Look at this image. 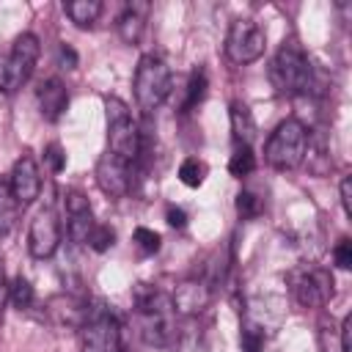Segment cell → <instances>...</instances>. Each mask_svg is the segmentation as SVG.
I'll return each instance as SVG.
<instances>
[{"instance_id": "1", "label": "cell", "mask_w": 352, "mask_h": 352, "mask_svg": "<svg viewBox=\"0 0 352 352\" xmlns=\"http://www.w3.org/2000/svg\"><path fill=\"white\" fill-rule=\"evenodd\" d=\"M135 322L148 346H168L176 336V308L170 294L140 283L135 292Z\"/></svg>"}, {"instance_id": "2", "label": "cell", "mask_w": 352, "mask_h": 352, "mask_svg": "<svg viewBox=\"0 0 352 352\" xmlns=\"http://www.w3.org/2000/svg\"><path fill=\"white\" fill-rule=\"evenodd\" d=\"M270 80H272L275 91L283 96H302L311 88L314 69L297 41H286L275 52V58L270 63Z\"/></svg>"}, {"instance_id": "3", "label": "cell", "mask_w": 352, "mask_h": 352, "mask_svg": "<svg viewBox=\"0 0 352 352\" xmlns=\"http://www.w3.org/2000/svg\"><path fill=\"white\" fill-rule=\"evenodd\" d=\"M308 129L297 118H286L275 126V132L264 143V160L275 170H294L305 160Z\"/></svg>"}, {"instance_id": "4", "label": "cell", "mask_w": 352, "mask_h": 352, "mask_svg": "<svg viewBox=\"0 0 352 352\" xmlns=\"http://www.w3.org/2000/svg\"><path fill=\"white\" fill-rule=\"evenodd\" d=\"M104 110H107V151L116 154L118 160L135 165L140 160L143 132L138 129L129 107L118 96H107L104 99Z\"/></svg>"}, {"instance_id": "5", "label": "cell", "mask_w": 352, "mask_h": 352, "mask_svg": "<svg viewBox=\"0 0 352 352\" xmlns=\"http://www.w3.org/2000/svg\"><path fill=\"white\" fill-rule=\"evenodd\" d=\"M170 85H173L170 66L160 55H143L138 60L132 88H135V102L143 113H154L168 99Z\"/></svg>"}, {"instance_id": "6", "label": "cell", "mask_w": 352, "mask_h": 352, "mask_svg": "<svg viewBox=\"0 0 352 352\" xmlns=\"http://www.w3.org/2000/svg\"><path fill=\"white\" fill-rule=\"evenodd\" d=\"M80 349L82 352H124L121 324L113 311L91 308L80 324Z\"/></svg>"}, {"instance_id": "7", "label": "cell", "mask_w": 352, "mask_h": 352, "mask_svg": "<svg viewBox=\"0 0 352 352\" xmlns=\"http://www.w3.org/2000/svg\"><path fill=\"white\" fill-rule=\"evenodd\" d=\"M289 286H292V294L294 300L302 305V308H322L333 300L336 294V280L327 270L322 267H311V264H302L297 267L292 275H289Z\"/></svg>"}, {"instance_id": "8", "label": "cell", "mask_w": 352, "mask_h": 352, "mask_svg": "<svg viewBox=\"0 0 352 352\" xmlns=\"http://www.w3.org/2000/svg\"><path fill=\"white\" fill-rule=\"evenodd\" d=\"M264 47H267V33L258 22L248 16H239L231 22L226 36V55L231 63H239V66L253 63L264 55Z\"/></svg>"}, {"instance_id": "9", "label": "cell", "mask_w": 352, "mask_h": 352, "mask_svg": "<svg viewBox=\"0 0 352 352\" xmlns=\"http://www.w3.org/2000/svg\"><path fill=\"white\" fill-rule=\"evenodd\" d=\"M38 52H41V44L33 33H22L14 38V47L6 55V94H14L30 80Z\"/></svg>"}, {"instance_id": "10", "label": "cell", "mask_w": 352, "mask_h": 352, "mask_svg": "<svg viewBox=\"0 0 352 352\" xmlns=\"http://www.w3.org/2000/svg\"><path fill=\"white\" fill-rule=\"evenodd\" d=\"M60 220L52 209H41L28 231V250L33 258H50L60 248Z\"/></svg>"}, {"instance_id": "11", "label": "cell", "mask_w": 352, "mask_h": 352, "mask_svg": "<svg viewBox=\"0 0 352 352\" xmlns=\"http://www.w3.org/2000/svg\"><path fill=\"white\" fill-rule=\"evenodd\" d=\"M96 184L110 198H124L132 190V165L116 154H102L96 162Z\"/></svg>"}, {"instance_id": "12", "label": "cell", "mask_w": 352, "mask_h": 352, "mask_svg": "<svg viewBox=\"0 0 352 352\" xmlns=\"http://www.w3.org/2000/svg\"><path fill=\"white\" fill-rule=\"evenodd\" d=\"M63 206H66V217H69V220H66V234H69V239L77 242V245L88 242V236H91V231H94V226H96L88 198H85L80 190H66Z\"/></svg>"}, {"instance_id": "13", "label": "cell", "mask_w": 352, "mask_h": 352, "mask_svg": "<svg viewBox=\"0 0 352 352\" xmlns=\"http://www.w3.org/2000/svg\"><path fill=\"white\" fill-rule=\"evenodd\" d=\"M8 187H11V192H14L19 206H28V204H33L38 198V192H41V173H38V165H36V160L30 154H25V157H19L14 162L11 176H8Z\"/></svg>"}, {"instance_id": "14", "label": "cell", "mask_w": 352, "mask_h": 352, "mask_svg": "<svg viewBox=\"0 0 352 352\" xmlns=\"http://www.w3.org/2000/svg\"><path fill=\"white\" fill-rule=\"evenodd\" d=\"M170 300H173L176 314H184V316L192 319V316H198L212 302V286L204 278H190V280H184V283L176 286V292H173Z\"/></svg>"}, {"instance_id": "15", "label": "cell", "mask_w": 352, "mask_h": 352, "mask_svg": "<svg viewBox=\"0 0 352 352\" xmlns=\"http://www.w3.org/2000/svg\"><path fill=\"white\" fill-rule=\"evenodd\" d=\"M66 107H69V91H66V85L58 77L44 80L41 88H38V110H41V118L52 124V121H58L63 116Z\"/></svg>"}, {"instance_id": "16", "label": "cell", "mask_w": 352, "mask_h": 352, "mask_svg": "<svg viewBox=\"0 0 352 352\" xmlns=\"http://www.w3.org/2000/svg\"><path fill=\"white\" fill-rule=\"evenodd\" d=\"M308 170L314 176H324L330 168H333V160H330V140L324 135V129H314L308 132V146H305V160Z\"/></svg>"}, {"instance_id": "17", "label": "cell", "mask_w": 352, "mask_h": 352, "mask_svg": "<svg viewBox=\"0 0 352 352\" xmlns=\"http://www.w3.org/2000/svg\"><path fill=\"white\" fill-rule=\"evenodd\" d=\"M143 25H146V3H129L116 22L124 44H138L143 36Z\"/></svg>"}, {"instance_id": "18", "label": "cell", "mask_w": 352, "mask_h": 352, "mask_svg": "<svg viewBox=\"0 0 352 352\" xmlns=\"http://www.w3.org/2000/svg\"><path fill=\"white\" fill-rule=\"evenodd\" d=\"M228 118H231V138H234V143L236 146H250L253 138H256V121H253V113L248 110V104L231 102Z\"/></svg>"}, {"instance_id": "19", "label": "cell", "mask_w": 352, "mask_h": 352, "mask_svg": "<svg viewBox=\"0 0 352 352\" xmlns=\"http://www.w3.org/2000/svg\"><path fill=\"white\" fill-rule=\"evenodd\" d=\"M19 217V204L8 187V179H0V236H6Z\"/></svg>"}, {"instance_id": "20", "label": "cell", "mask_w": 352, "mask_h": 352, "mask_svg": "<svg viewBox=\"0 0 352 352\" xmlns=\"http://www.w3.org/2000/svg\"><path fill=\"white\" fill-rule=\"evenodd\" d=\"M63 11L69 14V19L77 28H91L96 22V16L102 14V3L99 0H74V3H66Z\"/></svg>"}, {"instance_id": "21", "label": "cell", "mask_w": 352, "mask_h": 352, "mask_svg": "<svg viewBox=\"0 0 352 352\" xmlns=\"http://www.w3.org/2000/svg\"><path fill=\"white\" fill-rule=\"evenodd\" d=\"M256 170V154L250 146H234V154L228 160V173L234 179H245Z\"/></svg>"}, {"instance_id": "22", "label": "cell", "mask_w": 352, "mask_h": 352, "mask_svg": "<svg viewBox=\"0 0 352 352\" xmlns=\"http://www.w3.org/2000/svg\"><path fill=\"white\" fill-rule=\"evenodd\" d=\"M206 88H209L206 74H204L201 69H195V72L190 74V82H187V96H184L182 110H184V113H190L192 107H198V104L204 102V96H206Z\"/></svg>"}, {"instance_id": "23", "label": "cell", "mask_w": 352, "mask_h": 352, "mask_svg": "<svg viewBox=\"0 0 352 352\" xmlns=\"http://www.w3.org/2000/svg\"><path fill=\"white\" fill-rule=\"evenodd\" d=\"M264 341H267V333L261 324L245 319L242 322V330H239V346L242 352H261L264 349Z\"/></svg>"}, {"instance_id": "24", "label": "cell", "mask_w": 352, "mask_h": 352, "mask_svg": "<svg viewBox=\"0 0 352 352\" xmlns=\"http://www.w3.org/2000/svg\"><path fill=\"white\" fill-rule=\"evenodd\" d=\"M179 179H182V184H187V187H201L204 179H206V162H201L198 157H187V160L179 165Z\"/></svg>"}, {"instance_id": "25", "label": "cell", "mask_w": 352, "mask_h": 352, "mask_svg": "<svg viewBox=\"0 0 352 352\" xmlns=\"http://www.w3.org/2000/svg\"><path fill=\"white\" fill-rule=\"evenodd\" d=\"M264 212V198H258L253 190H242L236 195V214L239 220H256Z\"/></svg>"}, {"instance_id": "26", "label": "cell", "mask_w": 352, "mask_h": 352, "mask_svg": "<svg viewBox=\"0 0 352 352\" xmlns=\"http://www.w3.org/2000/svg\"><path fill=\"white\" fill-rule=\"evenodd\" d=\"M8 297H11L14 308H19V311H28V308L33 305V300H36V292H33L30 280L19 275V278H14V283L8 286Z\"/></svg>"}, {"instance_id": "27", "label": "cell", "mask_w": 352, "mask_h": 352, "mask_svg": "<svg viewBox=\"0 0 352 352\" xmlns=\"http://www.w3.org/2000/svg\"><path fill=\"white\" fill-rule=\"evenodd\" d=\"M132 242L140 248V253H143V256H151V253H157V250H160L162 236H160L157 231L146 228V226H138V228H135V234H132Z\"/></svg>"}, {"instance_id": "28", "label": "cell", "mask_w": 352, "mask_h": 352, "mask_svg": "<svg viewBox=\"0 0 352 352\" xmlns=\"http://www.w3.org/2000/svg\"><path fill=\"white\" fill-rule=\"evenodd\" d=\"M206 344H204V333L195 330V322H190L182 333H179V352H204Z\"/></svg>"}, {"instance_id": "29", "label": "cell", "mask_w": 352, "mask_h": 352, "mask_svg": "<svg viewBox=\"0 0 352 352\" xmlns=\"http://www.w3.org/2000/svg\"><path fill=\"white\" fill-rule=\"evenodd\" d=\"M113 242H116V231H113L110 226H94V231H91V236H88V245H91L96 253H104L107 248H113Z\"/></svg>"}, {"instance_id": "30", "label": "cell", "mask_w": 352, "mask_h": 352, "mask_svg": "<svg viewBox=\"0 0 352 352\" xmlns=\"http://www.w3.org/2000/svg\"><path fill=\"white\" fill-rule=\"evenodd\" d=\"M333 261L338 270H349L352 267V239L349 236H341L333 248Z\"/></svg>"}, {"instance_id": "31", "label": "cell", "mask_w": 352, "mask_h": 352, "mask_svg": "<svg viewBox=\"0 0 352 352\" xmlns=\"http://www.w3.org/2000/svg\"><path fill=\"white\" fill-rule=\"evenodd\" d=\"M44 160H47L50 170H55V173H60L63 165H66V154H63V148H60L58 143H50V146L44 148Z\"/></svg>"}, {"instance_id": "32", "label": "cell", "mask_w": 352, "mask_h": 352, "mask_svg": "<svg viewBox=\"0 0 352 352\" xmlns=\"http://www.w3.org/2000/svg\"><path fill=\"white\" fill-rule=\"evenodd\" d=\"M338 190H341V206H344V214L352 217V176H344Z\"/></svg>"}, {"instance_id": "33", "label": "cell", "mask_w": 352, "mask_h": 352, "mask_svg": "<svg viewBox=\"0 0 352 352\" xmlns=\"http://www.w3.org/2000/svg\"><path fill=\"white\" fill-rule=\"evenodd\" d=\"M165 220H168V226H173V228H184V226H187V212L179 209V206H168V209H165Z\"/></svg>"}, {"instance_id": "34", "label": "cell", "mask_w": 352, "mask_h": 352, "mask_svg": "<svg viewBox=\"0 0 352 352\" xmlns=\"http://www.w3.org/2000/svg\"><path fill=\"white\" fill-rule=\"evenodd\" d=\"M349 336H352V314H346L344 322H341V352H352Z\"/></svg>"}, {"instance_id": "35", "label": "cell", "mask_w": 352, "mask_h": 352, "mask_svg": "<svg viewBox=\"0 0 352 352\" xmlns=\"http://www.w3.org/2000/svg\"><path fill=\"white\" fill-rule=\"evenodd\" d=\"M60 66L63 69H77V52L69 44H60Z\"/></svg>"}, {"instance_id": "36", "label": "cell", "mask_w": 352, "mask_h": 352, "mask_svg": "<svg viewBox=\"0 0 352 352\" xmlns=\"http://www.w3.org/2000/svg\"><path fill=\"white\" fill-rule=\"evenodd\" d=\"M8 300V280H6V270H3V261H0V311Z\"/></svg>"}]
</instances>
